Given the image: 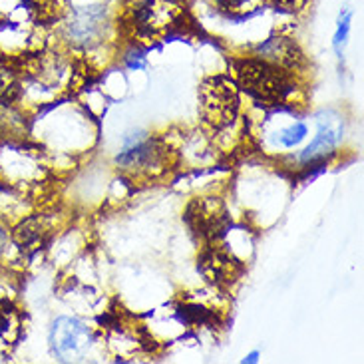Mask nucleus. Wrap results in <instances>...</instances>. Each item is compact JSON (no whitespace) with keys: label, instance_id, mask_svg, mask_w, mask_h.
Instances as JSON below:
<instances>
[{"label":"nucleus","instance_id":"obj_1","mask_svg":"<svg viewBox=\"0 0 364 364\" xmlns=\"http://www.w3.org/2000/svg\"><path fill=\"white\" fill-rule=\"evenodd\" d=\"M239 82L249 94H253L255 98L263 100L267 104L285 102L293 90L285 72H281L279 66L267 62H253V60L243 62L239 66Z\"/></svg>","mask_w":364,"mask_h":364},{"label":"nucleus","instance_id":"obj_2","mask_svg":"<svg viewBox=\"0 0 364 364\" xmlns=\"http://www.w3.org/2000/svg\"><path fill=\"white\" fill-rule=\"evenodd\" d=\"M181 22L183 6L178 0H148L136 16L139 34L149 40L166 38L173 30L181 28Z\"/></svg>","mask_w":364,"mask_h":364},{"label":"nucleus","instance_id":"obj_3","mask_svg":"<svg viewBox=\"0 0 364 364\" xmlns=\"http://www.w3.org/2000/svg\"><path fill=\"white\" fill-rule=\"evenodd\" d=\"M203 116L215 128L233 122L237 112V94L225 80H211L203 86Z\"/></svg>","mask_w":364,"mask_h":364},{"label":"nucleus","instance_id":"obj_4","mask_svg":"<svg viewBox=\"0 0 364 364\" xmlns=\"http://www.w3.org/2000/svg\"><path fill=\"white\" fill-rule=\"evenodd\" d=\"M50 343L62 360H72L88 348V328L76 318H58L52 328Z\"/></svg>","mask_w":364,"mask_h":364},{"label":"nucleus","instance_id":"obj_5","mask_svg":"<svg viewBox=\"0 0 364 364\" xmlns=\"http://www.w3.org/2000/svg\"><path fill=\"white\" fill-rule=\"evenodd\" d=\"M187 221L196 229V233L201 237L215 239L217 235H223L227 227V215L223 205L217 199H205L197 201L187 211Z\"/></svg>","mask_w":364,"mask_h":364},{"label":"nucleus","instance_id":"obj_6","mask_svg":"<svg viewBox=\"0 0 364 364\" xmlns=\"http://www.w3.org/2000/svg\"><path fill=\"white\" fill-rule=\"evenodd\" d=\"M259 54H263V58L281 68H296L303 62L301 50L289 38H271L259 48Z\"/></svg>","mask_w":364,"mask_h":364},{"label":"nucleus","instance_id":"obj_7","mask_svg":"<svg viewBox=\"0 0 364 364\" xmlns=\"http://www.w3.org/2000/svg\"><path fill=\"white\" fill-rule=\"evenodd\" d=\"M104 20H106L104 12H100V10H82L72 18L70 34H72V38H76V42L88 44L102 34Z\"/></svg>","mask_w":364,"mask_h":364},{"label":"nucleus","instance_id":"obj_8","mask_svg":"<svg viewBox=\"0 0 364 364\" xmlns=\"http://www.w3.org/2000/svg\"><path fill=\"white\" fill-rule=\"evenodd\" d=\"M201 269L211 281H231L235 273H233V261L225 257L219 251H209L203 259H201Z\"/></svg>","mask_w":364,"mask_h":364},{"label":"nucleus","instance_id":"obj_9","mask_svg":"<svg viewBox=\"0 0 364 364\" xmlns=\"http://www.w3.org/2000/svg\"><path fill=\"white\" fill-rule=\"evenodd\" d=\"M341 138V128H321L316 139L303 151V161H318L326 158L328 151H333L336 141Z\"/></svg>","mask_w":364,"mask_h":364},{"label":"nucleus","instance_id":"obj_10","mask_svg":"<svg viewBox=\"0 0 364 364\" xmlns=\"http://www.w3.org/2000/svg\"><path fill=\"white\" fill-rule=\"evenodd\" d=\"M18 96V82L9 72H0V102L9 104Z\"/></svg>","mask_w":364,"mask_h":364},{"label":"nucleus","instance_id":"obj_11","mask_svg":"<svg viewBox=\"0 0 364 364\" xmlns=\"http://www.w3.org/2000/svg\"><path fill=\"white\" fill-rule=\"evenodd\" d=\"M181 318L189 323V325H207V323H211V313L205 311V309H201V306L196 305H189L183 306L181 309Z\"/></svg>","mask_w":364,"mask_h":364},{"label":"nucleus","instance_id":"obj_12","mask_svg":"<svg viewBox=\"0 0 364 364\" xmlns=\"http://www.w3.org/2000/svg\"><path fill=\"white\" fill-rule=\"evenodd\" d=\"M305 136H306L305 126H303V124H296L295 128L285 129V132H283V136H281V141H283L285 146H295V144H299V141L305 138Z\"/></svg>","mask_w":364,"mask_h":364},{"label":"nucleus","instance_id":"obj_13","mask_svg":"<svg viewBox=\"0 0 364 364\" xmlns=\"http://www.w3.org/2000/svg\"><path fill=\"white\" fill-rule=\"evenodd\" d=\"M275 4L285 12H299L306 4V0H275Z\"/></svg>","mask_w":364,"mask_h":364},{"label":"nucleus","instance_id":"obj_14","mask_svg":"<svg viewBox=\"0 0 364 364\" xmlns=\"http://www.w3.org/2000/svg\"><path fill=\"white\" fill-rule=\"evenodd\" d=\"M223 9H235V6H241L245 0H217Z\"/></svg>","mask_w":364,"mask_h":364},{"label":"nucleus","instance_id":"obj_15","mask_svg":"<svg viewBox=\"0 0 364 364\" xmlns=\"http://www.w3.org/2000/svg\"><path fill=\"white\" fill-rule=\"evenodd\" d=\"M245 360H249V363H255V360H257V353H253V355L249 356V358H245Z\"/></svg>","mask_w":364,"mask_h":364}]
</instances>
